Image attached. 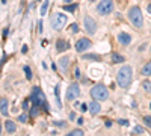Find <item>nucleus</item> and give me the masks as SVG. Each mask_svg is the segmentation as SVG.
<instances>
[{"label": "nucleus", "mask_w": 151, "mask_h": 136, "mask_svg": "<svg viewBox=\"0 0 151 136\" xmlns=\"http://www.w3.org/2000/svg\"><path fill=\"white\" fill-rule=\"evenodd\" d=\"M30 101L33 103V106H41V104H45V95L42 92V89L39 86H35L32 89V94H30Z\"/></svg>", "instance_id": "4"}, {"label": "nucleus", "mask_w": 151, "mask_h": 136, "mask_svg": "<svg viewBox=\"0 0 151 136\" xmlns=\"http://www.w3.org/2000/svg\"><path fill=\"white\" fill-rule=\"evenodd\" d=\"M64 2H67V3H70V2H71V0H64Z\"/></svg>", "instance_id": "37"}, {"label": "nucleus", "mask_w": 151, "mask_h": 136, "mask_svg": "<svg viewBox=\"0 0 151 136\" xmlns=\"http://www.w3.org/2000/svg\"><path fill=\"white\" fill-rule=\"evenodd\" d=\"M133 80V71L130 65H122L116 74V83L120 88H128Z\"/></svg>", "instance_id": "1"}, {"label": "nucleus", "mask_w": 151, "mask_h": 136, "mask_svg": "<svg viewBox=\"0 0 151 136\" xmlns=\"http://www.w3.org/2000/svg\"><path fill=\"white\" fill-rule=\"evenodd\" d=\"M49 5H50V0H44V3H42V6H41V15H45V14H47Z\"/></svg>", "instance_id": "19"}, {"label": "nucleus", "mask_w": 151, "mask_h": 136, "mask_svg": "<svg viewBox=\"0 0 151 136\" xmlns=\"http://www.w3.org/2000/svg\"><path fill=\"white\" fill-rule=\"evenodd\" d=\"M128 20L132 21V24L136 29H141L143 26V15L139 9V6H132V8L128 9Z\"/></svg>", "instance_id": "2"}, {"label": "nucleus", "mask_w": 151, "mask_h": 136, "mask_svg": "<svg viewBox=\"0 0 151 136\" xmlns=\"http://www.w3.org/2000/svg\"><path fill=\"white\" fill-rule=\"evenodd\" d=\"M80 109H82V112H86V109H88V104H82V106H80Z\"/></svg>", "instance_id": "32"}, {"label": "nucleus", "mask_w": 151, "mask_h": 136, "mask_svg": "<svg viewBox=\"0 0 151 136\" xmlns=\"http://www.w3.org/2000/svg\"><path fill=\"white\" fill-rule=\"evenodd\" d=\"M148 12L151 14V5H148Z\"/></svg>", "instance_id": "36"}, {"label": "nucleus", "mask_w": 151, "mask_h": 136, "mask_svg": "<svg viewBox=\"0 0 151 136\" xmlns=\"http://www.w3.org/2000/svg\"><path fill=\"white\" fill-rule=\"evenodd\" d=\"M5 130L8 132V133H14V132L17 130L15 122H14V121H11V120H6V122H5Z\"/></svg>", "instance_id": "13"}, {"label": "nucleus", "mask_w": 151, "mask_h": 136, "mask_svg": "<svg viewBox=\"0 0 151 136\" xmlns=\"http://www.w3.org/2000/svg\"><path fill=\"white\" fill-rule=\"evenodd\" d=\"M118 122H120L121 126H128V121H127V120H120Z\"/></svg>", "instance_id": "29"}, {"label": "nucleus", "mask_w": 151, "mask_h": 136, "mask_svg": "<svg viewBox=\"0 0 151 136\" xmlns=\"http://www.w3.org/2000/svg\"><path fill=\"white\" fill-rule=\"evenodd\" d=\"M143 121H145L147 122V124L151 127V117H143Z\"/></svg>", "instance_id": "28"}, {"label": "nucleus", "mask_w": 151, "mask_h": 136, "mask_svg": "<svg viewBox=\"0 0 151 136\" xmlns=\"http://www.w3.org/2000/svg\"><path fill=\"white\" fill-rule=\"evenodd\" d=\"M85 133H83V130H80V128H76V130H73V132H70V135L68 136H83Z\"/></svg>", "instance_id": "21"}, {"label": "nucleus", "mask_w": 151, "mask_h": 136, "mask_svg": "<svg viewBox=\"0 0 151 136\" xmlns=\"http://www.w3.org/2000/svg\"><path fill=\"white\" fill-rule=\"evenodd\" d=\"M0 112H2V115H8V100L6 98H0Z\"/></svg>", "instance_id": "14"}, {"label": "nucleus", "mask_w": 151, "mask_h": 136, "mask_svg": "<svg viewBox=\"0 0 151 136\" xmlns=\"http://www.w3.org/2000/svg\"><path fill=\"white\" fill-rule=\"evenodd\" d=\"M56 49L57 52H65V50H68L70 49V43H67L65 39H57V43H56Z\"/></svg>", "instance_id": "12"}, {"label": "nucleus", "mask_w": 151, "mask_h": 136, "mask_svg": "<svg viewBox=\"0 0 151 136\" xmlns=\"http://www.w3.org/2000/svg\"><path fill=\"white\" fill-rule=\"evenodd\" d=\"M79 30V26L77 24H71V32H77Z\"/></svg>", "instance_id": "30"}, {"label": "nucleus", "mask_w": 151, "mask_h": 136, "mask_svg": "<svg viewBox=\"0 0 151 136\" xmlns=\"http://www.w3.org/2000/svg\"><path fill=\"white\" fill-rule=\"evenodd\" d=\"M51 24H53L55 30H62L64 26L67 24V15L62 12H55L53 18H51Z\"/></svg>", "instance_id": "5"}, {"label": "nucleus", "mask_w": 151, "mask_h": 136, "mask_svg": "<svg viewBox=\"0 0 151 136\" xmlns=\"http://www.w3.org/2000/svg\"><path fill=\"white\" fill-rule=\"evenodd\" d=\"M88 109H89V112L92 113V115H97L98 112L101 111V107H100V103H98V100L91 101V103L88 104Z\"/></svg>", "instance_id": "11"}, {"label": "nucleus", "mask_w": 151, "mask_h": 136, "mask_svg": "<svg viewBox=\"0 0 151 136\" xmlns=\"http://www.w3.org/2000/svg\"><path fill=\"white\" fill-rule=\"evenodd\" d=\"M135 133H141V135H147V130L141 126H136L135 127Z\"/></svg>", "instance_id": "24"}, {"label": "nucleus", "mask_w": 151, "mask_h": 136, "mask_svg": "<svg viewBox=\"0 0 151 136\" xmlns=\"http://www.w3.org/2000/svg\"><path fill=\"white\" fill-rule=\"evenodd\" d=\"M74 76H76V79H79V77H80V70H79V68H76V71H74Z\"/></svg>", "instance_id": "31"}, {"label": "nucleus", "mask_w": 151, "mask_h": 136, "mask_svg": "<svg viewBox=\"0 0 151 136\" xmlns=\"http://www.w3.org/2000/svg\"><path fill=\"white\" fill-rule=\"evenodd\" d=\"M38 113H39V106H33L30 111V117H38Z\"/></svg>", "instance_id": "23"}, {"label": "nucleus", "mask_w": 151, "mask_h": 136, "mask_svg": "<svg viewBox=\"0 0 151 136\" xmlns=\"http://www.w3.org/2000/svg\"><path fill=\"white\" fill-rule=\"evenodd\" d=\"M141 73H142V76H150L151 74V62H147L145 65H143Z\"/></svg>", "instance_id": "16"}, {"label": "nucleus", "mask_w": 151, "mask_h": 136, "mask_svg": "<svg viewBox=\"0 0 151 136\" xmlns=\"http://www.w3.org/2000/svg\"><path fill=\"white\" fill-rule=\"evenodd\" d=\"M83 59H92V60H100V56H97V54H85Z\"/></svg>", "instance_id": "25"}, {"label": "nucleus", "mask_w": 151, "mask_h": 136, "mask_svg": "<svg viewBox=\"0 0 151 136\" xmlns=\"http://www.w3.org/2000/svg\"><path fill=\"white\" fill-rule=\"evenodd\" d=\"M59 89H61V85L55 86V94H56V104L57 107H62V101H61V95H59Z\"/></svg>", "instance_id": "17"}, {"label": "nucleus", "mask_w": 151, "mask_h": 136, "mask_svg": "<svg viewBox=\"0 0 151 136\" xmlns=\"http://www.w3.org/2000/svg\"><path fill=\"white\" fill-rule=\"evenodd\" d=\"M85 29H86V32L88 33H91V35H94V33L97 32V23H95V20L92 18V17H89V15H86L85 17Z\"/></svg>", "instance_id": "8"}, {"label": "nucleus", "mask_w": 151, "mask_h": 136, "mask_svg": "<svg viewBox=\"0 0 151 136\" xmlns=\"http://www.w3.org/2000/svg\"><path fill=\"white\" fill-rule=\"evenodd\" d=\"M24 73H26V77L30 80V79H32V71H30L29 67H24Z\"/></svg>", "instance_id": "26"}, {"label": "nucleus", "mask_w": 151, "mask_h": 136, "mask_svg": "<svg viewBox=\"0 0 151 136\" xmlns=\"http://www.w3.org/2000/svg\"><path fill=\"white\" fill-rule=\"evenodd\" d=\"M116 39H118V43H120L121 45H128L130 43H132V36H130L128 33H126V32H121Z\"/></svg>", "instance_id": "10"}, {"label": "nucleus", "mask_w": 151, "mask_h": 136, "mask_svg": "<svg viewBox=\"0 0 151 136\" xmlns=\"http://www.w3.org/2000/svg\"><path fill=\"white\" fill-rule=\"evenodd\" d=\"M142 86H143V89H145V92H151V82L145 80V82L142 83Z\"/></svg>", "instance_id": "22"}, {"label": "nucleus", "mask_w": 151, "mask_h": 136, "mask_svg": "<svg viewBox=\"0 0 151 136\" xmlns=\"http://www.w3.org/2000/svg\"><path fill=\"white\" fill-rule=\"evenodd\" d=\"M18 121H20V122H26V121H27V115H26V113L20 115V117H18Z\"/></svg>", "instance_id": "27"}, {"label": "nucleus", "mask_w": 151, "mask_h": 136, "mask_svg": "<svg viewBox=\"0 0 151 136\" xmlns=\"http://www.w3.org/2000/svg\"><path fill=\"white\" fill-rule=\"evenodd\" d=\"M89 47H91V39H89V38H80V39L76 43V50H77L79 53L88 50Z\"/></svg>", "instance_id": "9"}, {"label": "nucleus", "mask_w": 151, "mask_h": 136, "mask_svg": "<svg viewBox=\"0 0 151 136\" xmlns=\"http://www.w3.org/2000/svg\"><path fill=\"white\" fill-rule=\"evenodd\" d=\"M91 95H92V98H95L98 101H104L109 98V89L104 85H95L91 89Z\"/></svg>", "instance_id": "3"}, {"label": "nucleus", "mask_w": 151, "mask_h": 136, "mask_svg": "<svg viewBox=\"0 0 151 136\" xmlns=\"http://www.w3.org/2000/svg\"><path fill=\"white\" fill-rule=\"evenodd\" d=\"M79 95H80V88L77 83H71L67 89V100L68 101H74Z\"/></svg>", "instance_id": "7"}, {"label": "nucleus", "mask_w": 151, "mask_h": 136, "mask_svg": "<svg viewBox=\"0 0 151 136\" xmlns=\"http://www.w3.org/2000/svg\"><path fill=\"white\" fill-rule=\"evenodd\" d=\"M56 126H59V127H62V126H65V124H64V121H57V122H56Z\"/></svg>", "instance_id": "34"}, {"label": "nucleus", "mask_w": 151, "mask_h": 136, "mask_svg": "<svg viewBox=\"0 0 151 136\" xmlns=\"http://www.w3.org/2000/svg\"><path fill=\"white\" fill-rule=\"evenodd\" d=\"M112 62L121 64V62H126V59H124V56H121V54H118V53H112Z\"/></svg>", "instance_id": "15"}, {"label": "nucleus", "mask_w": 151, "mask_h": 136, "mask_svg": "<svg viewBox=\"0 0 151 136\" xmlns=\"http://www.w3.org/2000/svg\"><path fill=\"white\" fill-rule=\"evenodd\" d=\"M97 11L100 15H109L113 11V2L112 0H101L97 6Z\"/></svg>", "instance_id": "6"}, {"label": "nucleus", "mask_w": 151, "mask_h": 136, "mask_svg": "<svg viewBox=\"0 0 151 136\" xmlns=\"http://www.w3.org/2000/svg\"><path fill=\"white\" fill-rule=\"evenodd\" d=\"M77 124L82 126V124H83V118H79V120H77Z\"/></svg>", "instance_id": "33"}, {"label": "nucleus", "mask_w": 151, "mask_h": 136, "mask_svg": "<svg viewBox=\"0 0 151 136\" xmlns=\"http://www.w3.org/2000/svg\"><path fill=\"white\" fill-rule=\"evenodd\" d=\"M68 58H61V60H59V65H61V70L62 71H67V68H68Z\"/></svg>", "instance_id": "18"}, {"label": "nucleus", "mask_w": 151, "mask_h": 136, "mask_svg": "<svg viewBox=\"0 0 151 136\" xmlns=\"http://www.w3.org/2000/svg\"><path fill=\"white\" fill-rule=\"evenodd\" d=\"M150 109H151V104H150Z\"/></svg>", "instance_id": "38"}, {"label": "nucleus", "mask_w": 151, "mask_h": 136, "mask_svg": "<svg viewBox=\"0 0 151 136\" xmlns=\"http://www.w3.org/2000/svg\"><path fill=\"white\" fill-rule=\"evenodd\" d=\"M23 53H27V45H23V50H21Z\"/></svg>", "instance_id": "35"}, {"label": "nucleus", "mask_w": 151, "mask_h": 136, "mask_svg": "<svg viewBox=\"0 0 151 136\" xmlns=\"http://www.w3.org/2000/svg\"><path fill=\"white\" fill-rule=\"evenodd\" d=\"M64 9L67 11V12H74L77 9V3H73V5H65L64 6Z\"/></svg>", "instance_id": "20"}]
</instances>
